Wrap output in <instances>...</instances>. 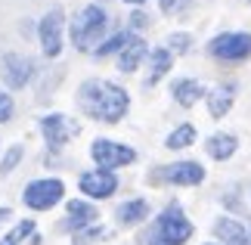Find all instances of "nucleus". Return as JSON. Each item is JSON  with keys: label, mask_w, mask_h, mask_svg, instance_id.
Wrapping results in <instances>:
<instances>
[{"label": "nucleus", "mask_w": 251, "mask_h": 245, "mask_svg": "<svg viewBox=\"0 0 251 245\" xmlns=\"http://www.w3.org/2000/svg\"><path fill=\"white\" fill-rule=\"evenodd\" d=\"M78 106L87 118L102 124H118L130 109V96L124 87L105 81V78H87L78 87Z\"/></svg>", "instance_id": "1"}, {"label": "nucleus", "mask_w": 251, "mask_h": 245, "mask_svg": "<svg viewBox=\"0 0 251 245\" xmlns=\"http://www.w3.org/2000/svg\"><path fill=\"white\" fill-rule=\"evenodd\" d=\"M105 25H109V13H105L102 6H84L75 13L72 25H69V34H72V44L78 47L81 53H93L96 47H100L102 34H105Z\"/></svg>", "instance_id": "2"}, {"label": "nucleus", "mask_w": 251, "mask_h": 245, "mask_svg": "<svg viewBox=\"0 0 251 245\" xmlns=\"http://www.w3.org/2000/svg\"><path fill=\"white\" fill-rule=\"evenodd\" d=\"M192 220L183 214L180 205H171V208H165L158 214V220H155V242L161 245H183V242H189L192 239Z\"/></svg>", "instance_id": "3"}, {"label": "nucleus", "mask_w": 251, "mask_h": 245, "mask_svg": "<svg viewBox=\"0 0 251 245\" xmlns=\"http://www.w3.org/2000/svg\"><path fill=\"white\" fill-rule=\"evenodd\" d=\"M62 195H65V183L59 177H41V180H31L25 186L22 202L31 211H50L62 202Z\"/></svg>", "instance_id": "4"}, {"label": "nucleus", "mask_w": 251, "mask_h": 245, "mask_svg": "<svg viewBox=\"0 0 251 245\" xmlns=\"http://www.w3.org/2000/svg\"><path fill=\"white\" fill-rule=\"evenodd\" d=\"M208 53L224 62H242L251 59V34L248 31H224L208 41Z\"/></svg>", "instance_id": "5"}, {"label": "nucleus", "mask_w": 251, "mask_h": 245, "mask_svg": "<svg viewBox=\"0 0 251 245\" xmlns=\"http://www.w3.org/2000/svg\"><path fill=\"white\" fill-rule=\"evenodd\" d=\"M90 159L100 164L102 171H115V168H124V164L137 162V149H133V146H124V143H115V140H93L90 143Z\"/></svg>", "instance_id": "6"}, {"label": "nucleus", "mask_w": 251, "mask_h": 245, "mask_svg": "<svg viewBox=\"0 0 251 245\" xmlns=\"http://www.w3.org/2000/svg\"><path fill=\"white\" fill-rule=\"evenodd\" d=\"M62 31H65V16H62L59 6L41 16L37 37H41V50H44L47 59H56V56L62 53Z\"/></svg>", "instance_id": "7"}, {"label": "nucleus", "mask_w": 251, "mask_h": 245, "mask_svg": "<svg viewBox=\"0 0 251 245\" xmlns=\"http://www.w3.org/2000/svg\"><path fill=\"white\" fill-rule=\"evenodd\" d=\"M78 131H81V124L75 118H69V115H62V112H53V115H44L41 118V134H44V140L50 143L53 149L65 146Z\"/></svg>", "instance_id": "8"}, {"label": "nucleus", "mask_w": 251, "mask_h": 245, "mask_svg": "<svg viewBox=\"0 0 251 245\" xmlns=\"http://www.w3.org/2000/svg\"><path fill=\"white\" fill-rule=\"evenodd\" d=\"M0 75H3V84L9 90H22L34 78V62L22 53H6L3 62H0Z\"/></svg>", "instance_id": "9"}, {"label": "nucleus", "mask_w": 251, "mask_h": 245, "mask_svg": "<svg viewBox=\"0 0 251 245\" xmlns=\"http://www.w3.org/2000/svg\"><path fill=\"white\" fill-rule=\"evenodd\" d=\"M78 190L87 199H109V195L118 190V177H115V171L93 168V171H84L78 177Z\"/></svg>", "instance_id": "10"}, {"label": "nucleus", "mask_w": 251, "mask_h": 245, "mask_svg": "<svg viewBox=\"0 0 251 245\" xmlns=\"http://www.w3.org/2000/svg\"><path fill=\"white\" fill-rule=\"evenodd\" d=\"M155 180H165V183H174V186H199L205 180V164L199 162H174L168 168H161L155 174Z\"/></svg>", "instance_id": "11"}, {"label": "nucleus", "mask_w": 251, "mask_h": 245, "mask_svg": "<svg viewBox=\"0 0 251 245\" xmlns=\"http://www.w3.org/2000/svg\"><path fill=\"white\" fill-rule=\"evenodd\" d=\"M65 211H69V218L62 220V230H72V233H81L87 227H93L96 218H100V211H96L90 202H84V199H72L69 205H65Z\"/></svg>", "instance_id": "12"}, {"label": "nucleus", "mask_w": 251, "mask_h": 245, "mask_svg": "<svg viewBox=\"0 0 251 245\" xmlns=\"http://www.w3.org/2000/svg\"><path fill=\"white\" fill-rule=\"evenodd\" d=\"M214 236L220 239V245H251V230L242 220H233V218H217Z\"/></svg>", "instance_id": "13"}, {"label": "nucleus", "mask_w": 251, "mask_h": 245, "mask_svg": "<svg viewBox=\"0 0 251 245\" xmlns=\"http://www.w3.org/2000/svg\"><path fill=\"white\" fill-rule=\"evenodd\" d=\"M149 56V47H146V41L143 37H137V34H130V41L121 47V53H118V68L124 75H130V72H137L140 68V62Z\"/></svg>", "instance_id": "14"}, {"label": "nucleus", "mask_w": 251, "mask_h": 245, "mask_svg": "<svg viewBox=\"0 0 251 245\" xmlns=\"http://www.w3.org/2000/svg\"><path fill=\"white\" fill-rule=\"evenodd\" d=\"M205 84L201 81H196V78H180V81H174V87H171V96L177 100L183 109H192L199 100H205Z\"/></svg>", "instance_id": "15"}, {"label": "nucleus", "mask_w": 251, "mask_h": 245, "mask_svg": "<svg viewBox=\"0 0 251 245\" xmlns=\"http://www.w3.org/2000/svg\"><path fill=\"white\" fill-rule=\"evenodd\" d=\"M205 100H208V112H211V118H224V115L233 109V103H236V84L229 81V84L214 87V90H208V93H205Z\"/></svg>", "instance_id": "16"}, {"label": "nucleus", "mask_w": 251, "mask_h": 245, "mask_svg": "<svg viewBox=\"0 0 251 245\" xmlns=\"http://www.w3.org/2000/svg\"><path fill=\"white\" fill-rule=\"evenodd\" d=\"M149 218V202L146 199H130V202H121L118 211H115V220L121 227H137Z\"/></svg>", "instance_id": "17"}, {"label": "nucleus", "mask_w": 251, "mask_h": 245, "mask_svg": "<svg viewBox=\"0 0 251 245\" xmlns=\"http://www.w3.org/2000/svg\"><path fill=\"white\" fill-rule=\"evenodd\" d=\"M205 149L211 159H217V162H226V159H233L236 149H239V140L233 134H211L208 140H205Z\"/></svg>", "instance_id": "18"}, {"label": "nucleus", "mask_w": 251, "mask_h": 245, "mask_svg": "<svg viewBox=\"0 0 251 245\" xmlns=\"http://www.w3.org/2000/svg\"><path fill=\"white\" fill-rule=\"evenodd\" d=\"M171 62H174V56L165 50V47H155V50L149 53V78H146V84H158L161 78H165L171 72Z\"/></svg>", "instance_id": "19"}, {"label": "nucleus", "mask_w": 251, "mask_h": 245, "mask_svg": "<svg viewBox=\"0 0 251 245\" xmlns=\"http://www.w3.org/2000/svg\"><path fill=\"white\" fill-rule=\"evenodd\" d=\"M192 140H196V127H192V124H180V127H174V131L168 134L165 146H168V149H186V146H192Z\"/></svg>", "instance_id": "20"}, {"label": "nucleus", "mask_w": 251, "mask_h": 245, "mask_svg": "<svg viewBox=\"0 0 251 245\" xmlns=\"http://www.w3.org/2000/svg\"><path fill=\"white\" fill-rule=\"evenodd\" d=\"M31 233H34V220H19L16 227L9 230L3 239H0V245H22L28 236H31Z\"/></svg>", "instance_id": "21"}, {"label": "nucleus", "mask_w": 251, "mask_h": 245, "mask_svg": "<svg viewBox=\"0 0 251 245\" xmlns=\"http://www.w3.org/2000/svg\"><path fill=\"white\" fill-rule=\"evenodd\" d=\"M130 34H133V31H118V34H112L109 41H102V44L96 47L93 53H96V56H109V53H121V47H124V44L130 41Z\"/></svg>", "instance_id": "22"}, {"label": "nucleus", "mask_w": 251, "mask_h": 245, "mask_svg": "<svg viewBox=\"0 0 251 245\" xmlns=\"http://www.w3.org/2000/svg\"><path fill=\"white\" fill-rule=\"evenodd\" d=\"M22 152H25V149H22L19 143H16V146H9L6 155H3V162H0V177H6L9 171H16V164L22 162Z\"/></svg>", "instance_id": "23"}, {"label": "nucleus", "mask_w": 251, "mask_h": 245, "mask_svg": "<svg viewBox=\"0 0 251 245\" xmlns=\"http://www.w3.org/2000/svg\"><path fill=\"white\" fill-rule=\"evenodd\" d=\"M189 41H192V37L186 34V31H177V34H171L168 37V47H165V50L174 56V53H186L189 50Z\"/></svg>", "instance_id": "24"}, {"label": "nucleus", "mask_w": 251, "mask_h": 245, "mask_svg": "<svg viewBox=\"0 0 251 245\" xmlns=\"http://www.w3.org/2000/svg\"><path fill=\"white\" fill-rule=\"evenodd\" d=\"M100 236H105V230L100 227V223H93V227H87V230H81V233H75V245H90L93 239H100Z\"/></svg>", "instance_id": "25"}, {"label": "nucleus", "mask_w": 251, "mask_h": 245, "mask_svg": "<svg viewBox=\"0 0 251 245\" xmlns=\"http://www.w3.org/2000/svg\"><path fill=\"white\" fill-rule=\"evenodd\" d=\"M13 112H16V103H13V96H9V93H0V124L13 118Z\"/></svg>", "instance_id": "26"}, {"label": "nucleus", "mask_w": 251, "mask_h": 245, "mask_svg": "<svg viewBox=\"0 0 251 245\" xmlns=\"http://www.w3.org/2000/svg\"><path fill=\"white\" fill-rule=\"evenodd\" d=\"M189 3V0H158V6H161V13H177V9H183V6H186Z\"/></svg>", "instance_id": "27"}, {"label": "nucleus", "mask_w": 251, "mask_h": 245, "mask_svg": "<svg viewBox=\"0 0 251 245\" xmlns=\"http://www.w3.org/2000/svg\"><path fill=\"white\" fill-rule=\"evenodd\" d=\"M130 22H133V28H140V25H146L149 19H146V13H143V9H133V13H130Z\"/></svg>", "instance_id": "28"}, {"label": "nucleus", "mask_w": 251, "mask_h": 245, "mask_svg": "<svg viewBox=\"0 0 251 245\" xmlns=\"http://www.w3.org/2000/svg\"><path fill=\"white\" fill-rule=\"evenodd\" d=\"M6 218H9V208H0V223H3Z\"/></svg>", "instance_id": "29"}, {"label": "nucleus", "mask_w": 251, "mask_h": 245, "mask_svg": "<svg viewBox=\"0 0 251 245\" xmlns=\"http://www.w3.org/2000/svg\"><path fill=\"white\" fill-rule=\"evenodd\" d=\"M124 3H133V6H140V3H146V0H124Z\"/></svg>", "instance_id": "30"}, {"label": "nucleus", "mask_w": 251, "mask_h": 245, "mask_svg": "<svg viewBox=\"0 0 251 245\" xmlns=\"http://www.w3.org/2000/svg\"><path fill=\"white\" fill-rule=\"evenodd\" d=\"M205 245H220V242H205Z\"/></svg>", "instance_id": "31"}, {"label": "nucleus", "mask_w": 251, "mask_h": 245, "mask_svg": "<svg viewBox=\"0 0 251 245\" xmlns=\"http://www.w3.org/2000/svg\"><path fill=\"white\" fill-rule=\"evenodd\" d=\"M152 245H161V242H152Z\"/></svg>", "instance_id": "32"}, {"label": "nucleus", "mask_w": 251, "mask_h": 245, "mask_svg": "<svg viewBox=\"0 0 251 245\" xmlns=\"http://www.w3.org/2000/svg\"><path fill=\"white\" fill-rule=\"evenodd\" d=\"M248 3H251V0H248Z\"/></svg>", "instance_id": "33"}]
</instances>
